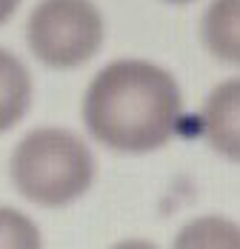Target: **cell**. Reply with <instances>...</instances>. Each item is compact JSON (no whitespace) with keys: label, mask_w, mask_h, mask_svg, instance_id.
I'll use <instances>...</instances> for the list:
<instances>
[{"label":"cell","mask_w":240,"mask_h":249,"mask_svg":"<svg viewBox=\"0 0 240 249\" xmlns=\"http://www.w3.org/2000/svg\"><path fill=\"white\" fill-rule=\"evenodd\" d=\"M0 247L37 249L40 247V232L23 212H17L12 206H0Z\"/></svg>","instance_id":"8"},{"label":"cell","mask_w":240,"mask_h":249,"mask_svg":"<svg viewBox=\"0 0 240 249\" xmlns=\"http://www.w3.org/2000/svg\"><path fill=\"white\" fill-rule=\"evenodd\" d=\"M17 6H20V0H0V26L15 15V9H17Z\"/></svg>","instance_id":"9"},{"label":"cell","mask_w":240,"mask_h":249,"mask_svg":"<svg viewBox=\"0 0 240 249\" xmlns=\"http://www.w3.org/2000/svg\"><path fill=\"white\" fill-rule=\"evenodd\" d=\"M12 180L37 206H66L95 180V158L69 129H34L15 146Z\"/></svg>","instance_id":"2"},{"label":"cell","mask_w":240,"mask_h":249,"mask_svg":"<svg viewBox=\"0 0 240 249\" xmlns=\"http://www.w3.org/2000/svg\"><path fill=\"white\" fill-rule=\"evenodd\" d=\"M169 3H189V0H169Z\"/></svg>","instance_id":"10"},{"label":"cell","mask_w":240,"mask_h":249,"mask_svg":"<svg viewBox=\"0 0 240 249\" xmlns=\"http://www.w3.org/2000/svg\"><path fill=\"white\" fill-rule=\"evenodd\" d=\"M29 46L51 69H74L95 57L103 43V18L92 0H40L32 12Z\"/></svg>","instance_id":"3"},{"label":"cell","mask_w":240,"mask_h":249,"mask_svg":"<svg viewBox=\"0 0 240 249\" xmlns=\"http://www.w3.org/2000/svg\"><path fill=\"white\" fill-rule=\"evenodd\" d=\"M32 103V77L26 66L12 54L0 49V132L12 129L23 121Z\"/></svg>","instance_id":"6"},{"label":"cell","mask_w":240,"mask_h":249,"mask_svg":"<svg viewBox=\"0 0 240 249\" xmlns=\"http://www.w3.org/2000/svg\"><path fill=\"white\" fill-rule=\"evenodd\" d=\"M180 109V86L166 69L149 60H115L89 83L83 121L97 143L140 155L171 141Z\"/></svg>","instance_id":"1"},{"label":"cell","mask_w":240,"mask_h":249,"mask_svg":"<svg viewBox=\"0 0 240 249\" xmlns=\"http://www.w3.org/2000/svg\"><path fill=\"white\" fill-rule=\"evenodd\" d=\"M174 247H240V226L226 218H197L180 229Z\"/></svg>","instance_id":"7"},{"label":"cell","mask_w":240,"mask_h":249,"mask_svg":"<svg viewBox=\"0 0 240 249\" xmlns=\"http://www.w3.org/2000/svg\"><path fill=\"white\" fill-rule=\"evenodd\" d=\"M203 135L215 152L240 163V77L215 86L203 103Z\"/></svg>","instance_id":"4"},{"label":"cell","mask_w":240,"mask_h":249,"mask_svg":"<svg viewBox=\"0 0 240 249\" xmlns=\"http://www.w3.org/2000/svg\"><path fill=\"white\" fill-rule=\"evenodd\" d=\"M200 37L209 54L240 66V0H212L200 20Z\"/></svg>","instance_id":"5"}]
</instances>
